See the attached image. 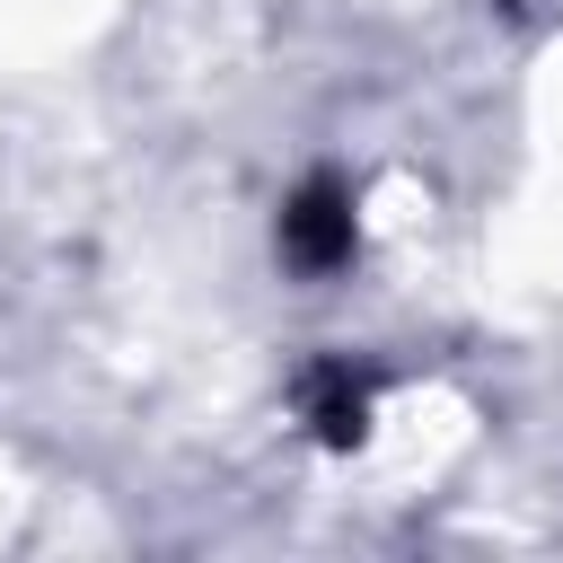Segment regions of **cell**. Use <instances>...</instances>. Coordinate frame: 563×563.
I'll return each mask as SVG.
<instances>
[{
  "label": "cell",
  "instance_id": "obj_2",
  "mask_svg": "<svg viewBox=\"0 0 563 563\" xmlns=\"http://www.w3.org/2000/svg\"><path fill=\"white\" fill-rule=\"evenodd\" d=\"M308 422H317V440H334V449H352L361 431H369V387L343 369V361H325V369H308Z\"/></svg>",
  "mask_w": 563,
  "mask_h": 563
},
{
  "label": "cell",
  "instance_id": "obj_1",
  "mask_svg": "<svg viewBox=\"0 0 563 563\" xmlns=\"http://www.w3.org/2000/svg\"><path fill=\"white\" fill-rule=\"evenodd\" d=\"M282 255L308 264V273H334V264L352 255V194H343L334 176H308V185L290 194V211H282Z\"/></svg>",
  "mask_w": 563,
  "mask_h": 563
}]
</instances>
